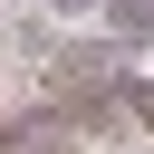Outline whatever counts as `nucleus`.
I'll return each instance as SVG.
<instances>
[{"instance_id": "1", "label": "nucleus", "mask_w": 154, "mask_h": 154, "mask_svg": "<svg viewBox=\"0 0 154 154\" xmlns=\"http://www.w3.org/2000/svg\"><path fill=\"white\" fill-rule=\"evenodd\" d=\"M96 19H106V48H144L154 38V0H106Z\"/></svg>"}, {"instance_id": "2", "label": "nucleus", "mask_w": 154, "mask_h": 154, "mask_svg": "<svg viewBox=\"0 0 154 154\" xmlns=\"http://www.w3.org/2000/svg\"><path fill=\"white\" fill-rule=\"evenodd\" d=\"M106 87H116V106H125V116H135V125H154V87H144V77H135V67H116V77H106Z\"/></svg>"}, {"instance_id": "3", "label": "nucleus", "mask_w": 154, "mask_h": 154, "mask_svg": "<svg viewBox=\"0 0 154 154\" xmlns=\"http://www.w3.org/2000/svg\"><path fill=\"white\" fill-rule=\"evenodd\" d=\"M48 10H58V19H96L106 0H48Z\"/></svg>"}]
</instances>
